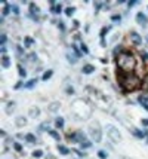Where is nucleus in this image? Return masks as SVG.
Masks as SVG:
<instances>
[{
  "label": "nucleus",
  "mask_w": 148,
  "mask_h": 159,
  "mask_svg": "<svg viewBox=\"0 0 148 159\" xmlns=\"http://www.w3.org/2000/svg\"><path fill=\"white\" fill-rule=\"evenodd\" d=\"M118 77V83L121 86V89L124 92H130V91H135L141 86V79L133 74V73H123V71H118L117 74Z\"/></svg>",
  "instance_id": "f257e3e1"
},
{
  "label": "nucleus",
  "mask_w": 148,
  "mask_h": 159,
  "mask_svg": "<svg viewBox=\"0 0 148 159\" xmlns=\"http://www.w3.org/2000/svg\"><path fill=\"white\" fill-rule=\"evenodd\" d=\"M117 67L123 73H132L133 68L136 67V60H135L133 54L127 52V51H123L117 57Z\"/></svg>",
  "instance_id": "f03ea898"
},
{
  "label": "nucleus",
  "mask_w": 148,
  "mask_h": 159,
  "mask_svg": "<svg viewBox=\"0 0 148 159\" xmlns=\"http://www.w3.org/2000/svg\"><path fill=\"white\" fill-rule=\"evenodd\" d=\"M71 109H73V113L79 117V119H86L90 116L92 113V109L83 101V100H74L73 104H71Z\"/></svg>",
  "instance_id": "7ed1b4c3"
},
{
  "label": "nucleus",
  "mask_w": 148,
  "mask_h": 159,
  "mask_svg": "<svg viewBox=\"0 0 148 159\" xmlns=\"http://www.w3.org/2000/svg\"><path fill=\"white\" fill-rule=\"evenodd\" d=\"M89 131H90V137L95 143H99L102 140V132H101V128H99V124L95 122V124H90L89 127Z\"/></svg>",
  "instance_id": "20e7f679"
},
{
  "label": "nucleus",
  "mask_w": 148,
  "mask_h": 159,
  "mask_svg": "<svg viewBox=\"0 0 148 159\" xmlns=\"http://www.w3.org/2000/svg\"><path fill=\"white\" fill-rule=\"evenodd\" d=\"M107 134H108V137L114 141V143H118L120 140H121V135H120V132H118V129L113 125H107Z\"/></svg>",
  "instance_id": "39448f33"
},
{
  "label": "nucleus",
  "mask_w": 148,
  "mask_h": 159,
  "mask_svg": "<svg viewBox=\"0 0 148 159\" xmlns=\"http://www.w3.org/2000/svg\"><path fill=\"white\" fill-rule=\"evenodd\" d=\"M136 22L141 25V27H145L148 24V18H147V15L144 14V12H138L136 14Z\"/></svg>",
  "instance_id": "423d86ee"
},
{
  "label": "nucleus",
  "mask_w": 148,
  "mask_h": 159,
  "mask_svg": "<svg viewBox=\"0 0 148 159\" xmlns=\"http://www.w3.org/2000/svg\"><path fill=\"white\" fill-rule=\"evenodd\" d=\"M130 40L133 42V45H136V46H139V45L142 43V37H141L136 31H132L130 33Z\"/></svg>",
  "instance_id": "0eeeda50"
},
{
  "label": "nucleus",
  "mask_w": 148,
  "mask_h": 159,
  "mask_svg": "<svg viewBox=\"0 0 148 159\" xmlns=\"http://www.w3.org/2000/svg\"><path fill=\"white\" fill-rule=\"evenodd\" d=\"M30 12H31V16H33L34 19H39L37 15H39L40 9H39V6H37L36 3H30Z\"/></svg>",
  "instance_id": "6e6552de"
},
{
  "label": "nucleus",
  "mask_w": 148,
  "mask_h": 159,
  "mask_svg": "<svg viewBox=\"0 0 148 159\" xmlns=\"http://www.w3.org/2000/svg\"><path fill=\"white\" fill-rule=\"evenodd\" d=\"M138 101H139V104L148 111V97L147 95H139L138 97Z\"/></svg>",
  "instance_id": "1a4fd4ad"
},
{
  "label": "nucleus",
  "mask_w": 148,
  "mask_h": 159,
  "mask_svg": "<svg viewBox=\"0 0 148 159\" xmlns=\"http://www.w3.org/2000/svg\"><path fill=\"white\" fill-rule=\"evenodd\" d=\"M82 71L84 73V74H90V73H93V71H95V67H93L92 64H86V65H83Z\"/></svg>",
  "instance_id": "9d476101"
},
{
  "label": "nucleus",
  "mask_w": 148,
  "mask_h": 159,
  "mask_svg": "<svg viewBox=\"0 0 148 159\" xmlns=\"http://www.w3.org/2000/svg\"><path fill=\"white\" fill-rule=\"evenodd\" d=\"M11 65V58L8 55H2V67L3 68H8Z\"/></svg>",
  "instance_id": "9b49d317"
},
{
  "label": "nucleus",
  "mask_w": 148,
  "mask_h": 159,
  "mask_svg": "<svg viewBox=\"0 0 148 159\" xmlns=\"http://www.w3.org/2000/svg\"><path fill=\"white\" fill-rule=\"evenodd\" d=\"M67 58H68V61H70L71 64H76L77 63V60H79V57H77L76 54H71V52L67 54Z\"/></svg>",
  "instance_id": "f8f14e48"
},
{
  "label": "nucleus",
  "mask_w": 148,
  "mask_h": 159,
  "mask_svg": "<svg viewBox=\"0 0 148 159\" xmlns=\"http://www.w3.org/2000/svg\"><path fill=\"white\" fill-rule=\"evenodd\" d=\"M25 140H27V141H28V143H30V144H34V143H37V138H36V135H34V134H31V132L25 135Z\"/></svg>",
  "instance_id": "ddd939ff"
},
{
  "label": "nucleus",
  "mask_w": 148,
  "mask_h": 159,
  "mask_svg": "<svg viewBox=\"0 0 148 159\" xmlns=\"http://www.w3.org/2000/svg\"><path fill=\"white\" fill-rule=\"evenodd\" d=\"M133 134L138 137V138H144V137H147V131H139V129H133Z\"/></svg>",
  "instance_id": "4468645a"
},
{
  "label": "nucleus",
  "mask_w": 148,
  "mask_h": 159,
  "mask_svg": "<svg viewBox=\"0 0 148 159\" xmlns=\"http://www.w3.org/2000/svg\"><path fill=\"white\" fill-rule=\"evenodd\" d=\"M61 106H59V103L58 101H55V103H50L49 104V111H52V113H55V111L58 110Z\"/></svg>",
  "instance_id": "2eb2a0df"
},
{
  "label": "nucleus",
  "mask_w": 148,
  "mask_h": 159,
  "mask_svg": "<svg viewBox=\"0 0 148 159\" xmlns=\"http://www.w3.org/2000/svg\"><path fill=\"white\" fill-rule=\"evenodd\" d=\"M58 150H59L62 155H68V153H70V149L65 147V146H62V144H58Z\"/></svg>",
  "instance_id": "dca6fc26"
},
{
  "label": "nucleus",
  "mask_w": 148,
  "mask_h": 159,
  "mask_svg": "<svg viewBox=\"0 0 148 159\" xmlns=\"http://www.w3.org/2000/svg\"><path fill=\"white\" fill-rule=\"evenodd\" d=\"M11 9H12V5H8V3H5V8H3V11H2V14L3 16H6L9 12H11Z\"/></svg>",
  "instance_id": "f3484780"
},
{
  "label": "nucleus",
  "mask_w": 148,
  "mask_h": 159,
  "mask_svg": "<svg viewBox=\"0 0 148 159\" xmlns=\"http://www.w3.org/2000/svg\"><path fill=\"white\" fill-rule=\"evenodd\" d=\"M37 83V79H31V80H28L27 83H24V88H27V89H30V88H33L34 85Z\"/></svg>",
  "instance_id": "a211bd4d"
},
{
  "label": "nucleus",
  "mask_w": 148,
  "mask_h": 159,
  "mask_svg": "<svg viewBox=\"0 0 148 159\" xmlns=\"http://www.w3.org/2000/svg\"><path fill=\"white\" fill-rule=\"evenodd\" d=\"M48 132H49V134L52 135V137H53V138H55V140H58V141L61 140V135H59V134H58L55 129H48Z\"/></svg>",
  "instance_id": "6ab92c4d"
},
{
  "label": "nucleus",
  "mask_w": 148,
  "mask_h": 159,
  "mask_svg": "<svg viewBox=\"0 0 148 159\" xmlns=\"http://www.w3.org/2000/svg\"><path fill=\"white\" fill-rule=\"evenodd\" d=\"M18 73H19L21 77H25V76H27V71H25V68H24L21 64H18Z\"/></svg>",
  "instance_id": "aec40b11"
},
{
  "label": "nucleus",
  "mask_w": 148,
  "mask_h": 159,
  "mask_svg": "<svg viewBox=\"0 0 148 159\" xmlns=\"http://www.w3.org/2000/svg\"><path fill=\"white\" fill-rule=\"evenodd\" d=\"M25 124H27V119H25V117H22V116H19V117H18V119H17V125H18V127H24Z\"/></svg>",
  "instance_id": "412c9836"
},
{
  "label": "nucleus",
  "mask_w": 148,
  "mask_h": 159,
  "mask_svg": "<svg viewBox=\"0 0 148 159\" xmlns=\"http://www.w3.org/2000/svg\"><path fill=\"white\" fill-rule=\"evenodd\" d=\"M24 43H25V48H30V46L34 43V40L31 39V37H28V36H27V37L24 39Z\"/></svg>",
  "instance_id": "4be33fe9"
},
{
  "label": "nucleus",
  "mask_w": 148,
  "mask_h": 159,
  "mask_svg": "<svg viewBox=\"0 0 148 159\" xmlns=\"http://www.w3.org/2000/svg\"><path fill=\"white\" fill-rule=\"evenodd\" d=\"M110 30V27H104L102 30H101V40H102V45H105V40H104V37H105V33Z\"/></svg>",
  "instance_id": "5701e85b"
},
{
  "label": "nucleus",
  "mask_w": 148,
  "mask_h": 159,
  "mask_svg": "<svg viewBox=\"0 0 148 159\" xmlns=\"http://www.w3.org/2000/svg\"><path fill=\"white\" fill-rule=\"evenodd\" d=\"M27 60H28L30 63H34V61H37V55H36L34 52H31V54L27 55Z\"/></svg>",
  "instance_id": "b1692460"
},
{
  "label": "nucleus",
  "mask_w": 148,
  "mask_h": 159,
  "mask_svg": "<svg viewBox=\"0 0 148 159\" xmlns=\"http://www.w3.org/2000/svg\"><path fill=\"white\" fill-rule=\"evenodd\" d=\"M55 125H56V128H62L64 127V119H62V117H56Z\"/></svg>",
  "instance_id": "393cba45"
},
{
  "label": "nucleus",
  "mask_w": 148,
  "mask_h": 159,
  "mask_svg": "<svg viewBox=\"0 0 148 159\" xmlns=\"http://www.w3.org/2000/svg\"><path fill=\"white\" fill-rule=\"evenodd\" d=\"M61 11H62V6H61V5H56V6L52 8V12H53V14H61Z\"/></svg>",
  "instance_id": "a878e982"
},
{
  "label": "nucleus",
  "mask_w": 148,
  "mask_h": 159,
  "mask_svg": "<svg viewBox=\"0 0 148 159\" xmlns=\"http://www.w3.org/2000/svg\"><path fill=\"white\" fill-rule=\"evenodd\" d=\"M14 107H15V103H8V109H6V113H12L14 111Z\"/></svg>",
  "instance_id": "bb28decb"
},
{
  "label": "nucleus",
  "mask_w": 148,
  "mask_h": 159,
  "mask_svg": "<svg viewBox=\"0 0 148 159\" xmlns=\"http://www.w3.org/2000/svg\"><path fill=\"white\" fill-rule=\"evenodd\" d=\"M39 113H40L39 109H31V110H30V116H31V117H37V116H39Z\"/></svg>",
  "instance_id": "cd10ccee"
},
{
  "label": "nucleus",
  "mask_w": 148,
  "mask_h": 159,
  "mask_svg": "<svg viewBox=\"0 0 148 159\" xmlns=\"http://www.w3.org/2000/svg\"><path fill=\"white\" fill-rule=\"evenodd\" d=\"M52 74H53V71H52V70H48V71H45V74H43V77H42V79H43V80H48L50 76H52Z\"/></svg>",
  "instance_id": "c85d7f7f"
},
{
  "label": "nucleus",
  "mask_w": 148,
  "mask_h": 159,
  "mask_svg": "<svg viewBox=\"0 0 148 159\" xmlns=\"http://www.w3.org/2000/svg\"><path fill=\"white\" fill-rule=\"evenodd\" d=\"M43 156V152L42 150H34L33 152V158H42Z\"/></svg>",
  "instance_id": "c756f323"
},
{
  "label": "nucleus",
  "mask_w": 148,
  "mask_h": 159,
  "mask_svg": "<svg viewBox=\"0 0 148 159\" xmlns=\"http://www.w3.org/2000/svg\"><path fill=\"white\" fill-rule=\"evenodd\" d=\"M74 11H76V8H73V6H71V8H67V9H65V14L68 16H71L73 14H74Z\"/></svg>",
  "instance_id": "7c9ffc66"
},
{
  "label": "nucleus",
  "mask_w": 148,
  "mask_h": 159,
  "mask_svg": "<svg viewBox=\"0 0 148 159\" xmlns=\"http://www.w3.org/2000/svg\"><path fill=\"white\" fill-rule=\"evenodd\" d=\"M98 156L101 159H107V156H108V155H107V152H105V150H99V152H98Z\"/></svg>",
  "instance_id": "2f4dec72"
},
{
  "label": "nucleus",
  "mask_w": 148,
  "mask_h": 159,
  "mask_svg": "<svg viewBox=\"0 0 148 159\" xmlns=\"http://www.w3.org/2000/svg\"><path fill=\"white\" fill-rule=\"evenodd\" d=\"M80 146H82L83 149H87V147H90V146H92V143L86 140V141H83V143H80Z\"/></svg>",
  "instance_id": "473e14b6"
},
{
  "label": "nucleus",
  "mask_w": 148,
  "mask_h": 159,
  "mask_svg": "<svg viewBox=\"0 0 148 159\" xmlns=\"http://www.w3.org/2000/svg\"><path fill=\"white\" fill-rule=\"evenodd\" d=\"M71 48H73V51H74V54H76L77 57H80V55H82V52H80V51L77 49V46H76V45H71Z\"/></svg>",
  "instance_id": "72a5a7b5"
},
{
  "label": "nucleus",
  "mask_w": 148,
  "mask_h": 159,
  "mask_svg": "<svg viewBox=\"0 0 148 159\" xmlns=\"http://www.w3.org/2000/svg\"><path fill=\"white\" fill-rule=\"evenodd\" d=\"M46 128H49V122H45V124H42V125L39 127V131H43V129H46Z\"/></svg>",
  "instance_id": "f704fd0d"
},
{
  "label": "nucleus",
  "mask_w": 148,
  "mask_h": 159,
  "mask_svg": "<svg viewBox=\"0 0 148 159\" xmlns=\"http://www.w3.org/2000/svg\"><path fill=\"white\" fill-rule=\"evenodd\" d=\"M80 48H82V52H83V54H89V49H87V46H86L84 43H82V45H80Z\"/></svg>",
  "instance_id": "c9c22d12"
},
{
  "label": "nucleus",
  "mask_w": 148,
  "mask_h": 159,
  "mask_svg": "<svg viewBox=\"0 0 148 159\" xmlns=\"http://www.w3.org/2000/svg\"><path fill=\"white\" fill-rule=\"evenodd\" d=\"M6 34H2V37H0V43H2V46H5V43H6Z\"/></svg>",
  "instance_id": "e433bc0d"
},
{
  "label": "nucleus",
  "mask_w": 148,
  "mask_h": 159,
  "mask_svg": "<svg viewBox=\"0 0 148 159\" xmlns=\"http://www.w3.org/2000/svg\"><path fill=\"white\" fill-rule=\"evenodd\" d=\"M14 147H15L17 152H21V150H22V146H21L19 143H14Z\"/></svg>",
  "instance_id": "4c0bfd02"
},
{
  "label": "nucleus",
  "mask_w": 148,
  "mask_h": 159,
  "mask_svg": "<svg viewBox=\"0 0 148 159\" xmlns=\"http://www.w3.org/2000/svg\"><path fill=\"white\" fill-rule=\"evenodd\" d=\"M12 11H14V14H15V15L19 14V8H18L17 5H12Z\"/></svg>",
  "instance_id": "58836bf2"
},
{
  "label": "nucleus",
  "mask_w": 148,
  "mask_h": 159,
  "mask_svg": "<svg viewBox=\"0 0 148 159\" xmlns=\"http://www.w3.org/2000/svg\"><path fill=\"white\" fill-rule=\"evenodd\" d=\"M17 54H18V55H19V57H21V55L24 54V49L21 48V46H17Z\"/></svg>",
  "instance_id": "ea45409f"
},
{
  "label": "nucleus",
  "mask_w": 148,
  "mask_h": 159,
  "mask_svg": "<svg viewBox=\"0 0 148 159\" xmlns=\"http://www.w3.org/2000/svg\"><path fill=\"white\" fill-rule=\"evenodd\" d=\"M67 94H74V89H73V86H67Z\"/></svg>",
  "instance_id": "a19ab883"
},
{
  "label": "nucleus",
  "mask_w": 148,
  "mask_h": 159,
  "mask_svg": "<svg viewBox=\"0 0 148 159\" xmlns=\"http://www.w3.org/2000/svg\"><path fill=\"white\" fill-rule=\"evenodd\" d=\"M111 19H113V21H120V19H121V16H120V15H113V16H111Z\"/></svg>",
  "instance_id": "79ce46f5"
},
{
  "label": "nucleus",
  "mask_w": 148,
  "mask_h": 159,
  "mask_svg": "<svg viewBox=\"0 0 148 159\" xmlns=\"http://www.w3.org/2000/svg\"><path fill=\"white\" fill-rule=\"evenodd\" d=\"M136 3H138L136 0H132V2H127V6H129V8H132V6H135Z\"/></svg>",
  "instance_id": "37998d69"
},
{
  "label": "nucleus",
  "mask_w": 148,
  "mask_h": 159,
  "mask_svg": "<svg viewBox=\"0 0 148 159\" xmlns=\"http://www.w3.org/2000/svg\"><path fill=\"white\" fill-rule=\"evenodd\" d=\"M58 25H59V28H61L62 31L65 30V25H64V22H62V21H59V22H58Z\"/></svg>",
  "instance_id": "c03bdc74"
},
{
  "label": "nucleus",
  "mask_w": 148,
  "mask_h": 159,
  "mask_svg": "<svg viewBox=\"0 0 148 159\" xmlns=\"http://www.w3.org/2000/svg\"><path fill=\"white\" fill-rule=\"evenodd\" d=\"M141 55H142V58H144L145 61H148V52H141Z\"/></svg>",
  "instance_id": "a18cd8bd"
},
{
  "label": "nucleus",
  "mask_w": 148,
  "mask_h": 159,
  "mask_svg": "<svg viewBox=\"0 0 148 159\" xmlns=\"http://www.w3.org/2000/svg\"><path fill=\"white\" fill-rule=\"evenodd\" d=\"M74 152H76V153H77L80 158H84V153H83V152H80V150H74Z\"/></svg>",
  "instance_id": "49530a36"
},
{
  "label": "nucleus",
  "mask_w": 148,
  "mask_h": 159,
  "mask_svg": "<svg viewBox=\"0 0 148 159\" xmlns=\"http://www.w3.org/2000/svg\"><path fill=\"white\" fill-rule=\"evenodd\" d=\"M0 51H2V54L5 55V54H6V51H8V48H6V46H2V48H0Z\"/></svg>",
  "instance_id": "de8ad7c7"
},
{
  "label": "nucleus",
  "mask_w": 148,
  "mask_h": 159,
  "mask_svg": "<svg viewBox=\"0 0 148 159\" xmlns=\"http://www.w3.org/2000/svg\"><path fill=\"white\" fill-rule=\"evenodd\" d=\"M142 125H144V127H148V119H142Z\"/></svg>",
  "instance_id": "09e8293b"
},
{
  "label": "nucleus",
  "mask_w": 148,
  "mask_h": 159,
  "mask_svg": "<svg viewBox=\"0 0 148 159\" xmlns=\"http://www.w3.org/2000/svg\"><path fill=\"white\" fill-rule=\"evenodd\" d=\"M21 86H22V82H18L17 85H15V88H17V89H18V88H21Z\"/></svg>",
  "instance_id": "8fccbe9b"
},
{
  "label": "nucleus",
  "mask_w": 148,
  "mask_h": 159,
  "mask_svg": "<svg viewBox=\"0 0 148 159\" xmlns=\"http://www.w3.org/2000/svg\"><path fill=\"white\" fill-rule=\"evenodd\" d=\"M147 42H148V36H147Z\"/></svg>",
  "instance_id": "3c124183"
},
{
  "label": "nucleus",
  "mask_w": 148,
  "mask_h": 159,
  "mask_svg": "<svg viewBox=\"0 0 148 159\" xmlns=\"http://www.w3.org/2000/svg\"><path fill=\"white\" fill-rule=\"evenodd\" d=\"M124 159H127V158H124Z\"/></svg>",
  "instance_id": "603ef678"
}]
</instances>
